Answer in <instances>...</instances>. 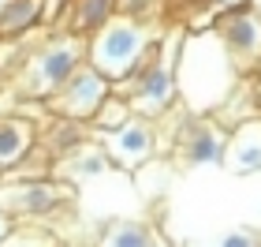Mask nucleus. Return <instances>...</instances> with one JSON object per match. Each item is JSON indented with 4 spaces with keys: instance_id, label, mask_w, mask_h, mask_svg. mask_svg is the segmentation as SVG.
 <instances>
[{
    "instance_id": "obj_1",
    "label": "nucleus",
    "mask_w": 261,
    "mask_h": 247,
    "mask_svg": "<svg viewBox=\"0 0 261 247\" xmlns=\"http://www.w3.org/2000/svg\"><path fill=\"white\" fill-rule=\"evenodd\" d=\"M146 49H149V30L138 19H116V23L109 19L90 41V64L109 82L127 79L130 68L146 56Z\"/></svg>"
},
{
    "instance_id": "obj_2",
    "label": "nucleus",
    "mask_w": 261,
    "mask_h": 247,
    "mask_svg": "<svg viewBox=\"0 0 261 247\" xmlns=\"http://www.w3.org/2000/svg\"><path fill=\"white\" fill-rule=\"evenodd\" d=\"M79 64H82V45L71 41V38L41 49L38 64H34V82H30L34 94H56L71 75L79 72Z\"/></svg>"
},
{
    "instance_id": "obj_3",
    "label": "nucleus",
    "mask_w": 261,
    "mask_h": 247,
    "mask_svg": "<svg viewBox=\"0 0 261 247\" xmlns=\"http://www.w3.org/2000/svg\"><path fill=\"white\" fill-rule=\"evenodd\" d=\"M56 94H60L64 116H79V120H82V116H93V113H97V105L109 98L112 90H109V79H105L97 68L90 64V68H79V72L71 75Z\"/></svg>"
},
{
    "instance_id": "obj_4",
    "label": "nucleus",
    "mask_w": 261,
    "mask_h": 247,
    "mask_svg": "<svg viewBox=\"0 0 261 247\" xmlns=\"http://www.w3.org/2000/svg\"><path fill=\"white\" fill-rule=\"evenodd\" d=\"M217 30H220L224 49H228L235 60H246V56L257 60V56H261V19L254 15V8L231 11V15H220Z\"/></svg>"
},
{
    "instance_id": "obj_5",
    "label": "nucleus",
    "mask_w": 261,
    "mask_h": 247,
    "mask_svg": "<svg viewBox=\"0 0 261 247\" xmlns=\"http://www.w3.org/2000/svg\"><path fill=\"white\" fill-rule=\"evenodd\" d=\"M109 146H112V154L120 158L123 165H138L142 158H149V150H153V135H149V127H146V124L127 120V124H120V127H116V131L109 135Z\"/></svg>"
},
{
    "instance_id": "obj_6",
    "label": "nucleus",
    "mask_w": 261,
    "mask_h": 247,
    "mask_svg": "<svg viewBox=\"0 0 261 247\" xmlns=\"http://www.w3.org/2000/svg\"><path fill=\"white\" fill-rule=\"evenodd\" d=\"M172 94H175V79H172V72H164L161 64H153L149 72L138 79V86L130 90L127 101H142V105H149V109H161V105L172 101Z\"/></svg>"
},
{
    "instance_id": "obj_7",
    "label": "nucleus",
    "mask_w": 261,
    "mask_h": 247,
    "mask_svg": "<svg viewBox=\"0 0 261 247\" xmlns=\"http://www.w3.org/2000/svg\"><path fill=\"white\" fill-rule=\"evenodd\" d=\"M27 150H30V124H22L19 116H0V169L19 165Z\"/></svg>"
},
{
    "instance_id": "obj_8",
    "label": "nucleus",
    "mask_w": 261,
    "mask_h": 247,
    "mask_svg": "<svg viewBox=\"0 0 261 247\" xmlns=\"http://www.w3.org/2000/svg\"><path fill=\"white\" fill-rule=\"evenodd\" d=\"M224 158V139L205 124H194L187 135V161L191 165H217Z\"/></svg>"
},
{
    "instance_id": "obj_9",
    "label": "nucleus",
    "mask_w": 261,
    "mask_h": 247,
    "mask_svg": "<svg viewBox=\"0 0 261 247\" xmlns=\"http://www.w3.org/2000/svg\"><path fill=\"white\" fill-rule=\"evenodd\" d=\"M41 19V4L38 0H4V8H0V34H22L30 27H38Z\"/></svg>"
},
{
    "instance_id": "obj_10",
    "label": "nucleus",
    "mask_w": 261,
    "mask_h": 247,
    "mask_svg": "<svg viewBox=\"0 0 261 247\" xmlns=\"http://www.w3.org/2000/svg\"><path fill=\"white\" fill-rule=\"evenodd\" d=\"M116 0H79L75 4V34H97L112 19Z\"/></svg>"
},
{
    "instance_id": "obj_11",
    "label": "nucleus",
    "mask_w": 261,
    "mask_h": 247,
    "mask_svg": "<svg viewBox=\"0 0 261 247\" xmlns=\"http://www.w3.org/2000/svg\"><path fill=\"white\" fill-rule=\"evenodd\" d=\"M235 161H239V172L261 169V139H250V131H243L235 139Z\"/></svg>"
},
{
    "instance_id": "obj_12",
    "label": "nucleus",
    "mask_w": 261,
    "mask_h": 247,
    "mask_svg": "<svg viewBox=\"0 0 261 247\" xmlns=\"http://www.w3.org/2000/svg\"><path fill=\"white\" fill-rule=\"evenodd\" d=\"M56 198H60V195H56V187H53V184H34L30 191L22 195V206L34 210V214H45V210H53V206H56Z\"/></svg>"
},
{
    "instance_id": "obj_13",
    "label": "nucleus",
    "mask_w": 261,
    "mask_h": 247,
    "mask_svg": "<svg viewBox=\"0 0 261 247\" xmlns=\"http://www.w3.org/2000/svg\"><path fill=\"white\" fill-rule=\"evenodd\" d=\"M153 236H149V229H142V225H120L109 236V243H116V247H127V243H135V247H142V243H149Z\"/></svg>"
},
{
    "instance_id": "obj_14",
    "label": "nucleus",
    "mask_w": 261,
    "mask_h": 247,
    "mask_svg": "<svg viewBox=\"0 0 261 247\" xmlns=\"http://www.w3.org/2000/svg\"><path fill=\"white\" fill-rule=\"evenodd\" d=\"M153 4H157V0H116V8H120L127 19H142Z\"/></svg>"
},
{
    "instance_id": "obj_15",
    "label": "nucleus",
    "mask_w": 261,
    "mask_h": 247,
    "mask_svg": "<svg viewBox=\"0 0 261 247\" xmlns=\"http://www.w3.org/2000/svg\"><path fill=\"white\" fill-rule=\"evenodd\" d=\"M224 243H228V247H246L250 240H246V236H239V232H231V236H224Z\"/></svg>"
},
{
    "instance_id": "obj_16",
    "label": "nucleus",
    "mask_w": 261,
    "mask_h": 247,
    "mask_svg": "<svg viewBox=\"0 0 261 247\" xmlns=\"http://www.w3.org/2000/svg\"><path fill=\"white\" fill-rule=\"evenodd\" d=\"M0 236H4V221H0Z\"/></svg>"
}]
</instances>
